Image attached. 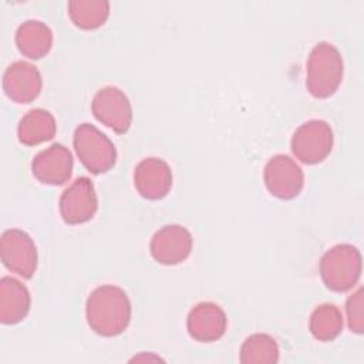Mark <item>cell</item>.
Instances as JSON below:
<instances>
[{"instance_id":"1","label":"cell","mask_w":364,"mask_h":364,"mask_svg":"<svg viewBox=\"0 0 364 364\" xmlns=\"http://www.w3.org/2000/svg\"><path fill=\"white\" fill-rule=\"evenodd\" d=\"M131 301L127 293L114 284L94 289L85 303L90 328L102 337H115L127 330L131 321Z\"/></svg>"},{"instance_id":"18","label":"cell","mask_w":364,"mask_h":364,"mask_svg":"<svg viewBox=\"0 0 364 364\" xmlns=\"http://www.w3.org/2000/svg\"><path fill=\"white\" fill-rule=\"evenodd\" d=\"M67 9L71 21L82 30L101 27L109 16V3L107 0H71Z\"/></svg>"},{"instance_id":"4","label":"cell","mask_w":364,"mask_h":364,"mask_svg":"<svg viewBox=\"0 0 364 364\" xmlns=\"http://www.w3.org/2000/svg\"><path fill=\"white\" fill-rule=\"evenodd\" d=\"M73 145L80 162L91 173L108 172L117 162L114 142L92 124L84 122L75 128Z\"/></svg>"},{"instance_id":"11","label":"cell","mask_w":364,"mask_h":364,"mask_svg":"<svg viewBox=\"0 0 364 364\" xmlns=\"http://www.w3.org/2000/svg\"><path fill=\"white\" fill-rule=\"evenodd\" d=\"M172 169L166 161L149 156L134 169V186L136 192L149 200L165 198L172 188Z\"/></svg>"},{"instance_id":"21","label":"cell","mask_w":364,"mask_h":364,"mask_svg":"<svg viewBox=\"0 0 364 364\" xmlns=\"http://www.w3.org/2000/svg\"><path fill=\"white\" fill-rule=\"evenodd\" d=\"M346 314L348 328L357 334L364 331V293L363 287H358L346 301Z\"/></svg>"},{"instance_id":"12","label":"cell","mask_w":364,"mask_h":364,"mask_svg":"<svg viewBox=\"0 0 364 364\" xmlns=\"http://www.w3.org/2000/svg\"><path fill=\"white\" fill-rule=\"evenodd\" d=\"M73 155L63 144H53L40 151L31 162L33 175L46 185H63L73 173Z\"/></svg>"},{"instance_id":"2","label":"cell","mask_w":364,"mask_h":364,"mask_svg":"<svg viewBox=\"0 0 364 364\" xmlns=\"http://www.w3.org/2000/svg\"><path fill=\"white\" fill-rule=\"evenodd\" d=\"M344 61L336 46L327 41L317 43L307 58V91L314 98H328L341 85Z\"/></svg>"},{"instance_id":"19","label":"cell","mask_w":364,"mask_h":364,"mask_svg":"<svg viewBox=\"0 0 364 364\" xmlns=\"http://www.w3.org/2000/svg\"><path fill=\"white\" fill-rule=\"evenodd\" d=\"M309 328L318 341H333L343 331V314L336 304L324 303L310 314Z\"/></svg>"},{"instance_id":"16","label":"cell","mask_w":364,"mask_h":364,"mask_svg":"<svg viewBox=\"0 0 364 364\" xmlns=\"http://www.w3.org/2000/svg\"><path fill=\"white\" fill-rule=\"evenodd\" d=\"M16 44L24 57L40 60L53 47V31L40 20H26L16 30Z\"/></svg>"},{"instance_id":"17","label":"cell","mask_w":364,"mask_h":364,"mask_svg":"<svg viewBox=\"0 0 364 364\" xmlns=\"http://www.w3.org/2000/svg\"><path fill=\"white\" fill-rule=\"evenodd\" d=\"M57 131L55 118L43 108L30 109L18 122L17 136L23 145L34 146L50 141Z\"/></svg>"},{"instance_id":"3","label":"cell","mask_w":364,"mask_h":364,"mask_svg":"<svg viewBox=\"0 0 364 364\" xmlns=\"http://www.w3.org/2000/svg\"><path fill=\"white\" fill-rule=\"evenodd\" d=\"M361 270V253L350 243L333 246L320 260V276L323 283L327 289L337 293L351 290L360 280Z\"/></svg>"},{"instance_id":"20","label":"cell","mask_w":364,"mask_h":364,"mask_svg":"<svg viewBox=\"0 0 364 364\" xmlns=\"http://www.w3.org/2000/svg\"><path fill=\"white\" fill-rule=\"evenodd\" d=\"M277 361L279 346L269 334H250L240 347V363L243 364H274Z\"/></svg>"},{"instance_id":"5","label":"cell","mask_w":364,"mask_h":364,"mask_svg":"<svg viewBox=\"0 0 364 364\" xmlns=\"http://www.w3.org/2000/svg\"><path fill=\"white\" fill-rule=\"evenodd\" d=\"M333 145V129L324 119H310L301 124L290 141L293 155L307 165L323 162L330 155Z\"/></svg>"},{"instance_id":"13","label":"cell","mask_w":364,"mask_h":364,"mask_svg":"<svg viewBox=\"0 0 364 364\" xmlns=\"http://www.w3.org/2000/svg\"><path fill=\"white\" fill-rule=\"evenodd\" d=\"M43 88L38 68L28 61L11 63L3 75L4 94L14 102L27 104L34 101Z\"/></svg>"},{"instance_id":"8","label":"cell","mask_w":364,"mask_h":364,"mask_svg":"<svg viewBox=\"0 0 364 364\" xmlns=\"http://www.w3.org/2000/svg\"><path fill=\"white\" fill-rule=\"evenodd\" d=\"M94 117L117 134H125L132 124V107L125 92L114 85L98 90L92 98Z\"/></svg>"},{"instance_id":"14","label":"cell","mask_w":364,"mask_h":364,"mask_svg":"<svg viewBox=\"0 0 364 364\" xmlns=\"http://www.w3.org/2000/svg\"><path fill=\"white\" fill-rule=\"evenodd\" d=\"M228 327V318L223 309L212 301L198 303L191 309L186 317L189 336L200 343L219 340Z\"/></svg>"},{"instance_id":"7","label":"cell","mask_w":364,"mask_h":364,"mask_svg":"<svg viewBox=\"0 0 364 364\" xmlns=\"http://www.w3.org/2000/svg\"><path fill=\"white\" fill-rule=\"evenodd\" d=\"M263 181L273 196L290 200L299 196L303 191L304 173L293 158L284 154H277L266 162Z\"/></svg>"},{"instance_id":"10","label":"cell","mask_w":364,"mask_h":364,"mask_svg":"<svg viewBox=\"0 0 364 364\" xmlns=\"http://www.w3.org/2000/svg\"><path fill=\"white\" fill-rule=\"evenodd\" d=\"M193 246L191 232L182 225H165L151 237V256L165 266H175L185 262Z\"/></svg>"},{"instance_id":"15","label":"cell","mask_w":364,"mask_h":364,"mask_svg":"<svg viewBox=\"0 0 364 364\" xmlns=\"http://www.w3.org/2000/svg\"><path fill=\"white\" fill-rule=\"evenodd\" d=\"M31 297L28 289L17 279L4 276L0 280V321L17 324L30 311Z\"/></svg>"},{"instance_id":"9","label":"cell","mask_w":364,"mask_h":364,"mask_svg":"<svg viewBox=\"0 0 364 364\" xmlns=\"http://www.w3.org/2000/svg\"><path fill=\"white\" fill-rule=\"evenodd\" d=\"M58 209L67 225L90 222L98 209V198L91 179L80 176L65 188L60 196Z\"/></svg>"},{"instance_id":"6","label":"cell","mask_w":364,"mask_h":364,"mask_svg":"<svg viewBox=\"0 0 364 364\" xmlns=\"http://www.w3.org/2000/svg\"><path fill=\"white\" fill-rule=\"evenodd\" d=\"M3 264L23 279H31L37 270V247L31 236L21 229H7L0 237Z\"/></svg>"}]
</instances>
